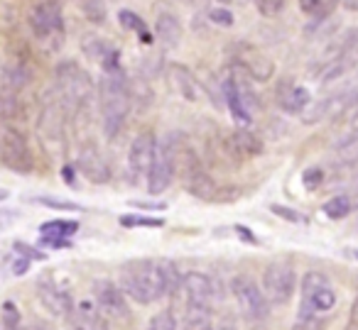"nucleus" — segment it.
<instances>
[{
  "mask_svg": "<svg viewBox=\"0 0 358 330\" xmlns=\"http://www.w3.org/2000/svg\"><path fill=\"white\" fill-rule=\"evenodd\" d=\"M35 289H37V299H40V303L45 306L52 315H57V318H66V315L74 313V301H71V294L57 279H52V276H42V279L37 281Z\"/></svg>",
  "mask_w": 358,
  "mask_h": 330,
  "instance_id": "nucleus-14",
  "label": "nucleus"
},
{
  "mask_svg": "<svg viewBox=\"0 0 358 330\" xmlns=\"http://www.w3.org/2000/svg\"><path fill=\"white\" fill-rule=\"evenodd\" d=\"M273 213H275V216H280V218H285V220H289V223H304V218L299 216L297 211H292V208L273 206Z\"/></svg>",
  "mask_w": 358,
  "mask_h": 330,
  "instance_id": "nucleus-41",
  "label": "nucleus"
},
{
  "mask_svg": "<svg viewBox=\"0 0 358 330\" xmlns=\"http://www.w3.org/2000/svg\"><path fill=\"white\" fill-rule=\"evenodd\" d=\"M8 196H10V193H8L6 188H0V201H8Z\"/></svg>",
  "mask_w": 358,
  "mask_h": 330,
  "instance_id": "nucleus-49",
  "label": "nucleus"
},
{
  "mask_svg": "<svg viewBox=\"0 0 358 330\" xmlns=\"http://www.w3.org/2000/svg\"><path fill=\"white\" fill-rule=\"evenodd\" d=\"M214 330H236V325H231V323H221V325H216Z\"/></svg>",
  "mask_w": 358,
  "mask_h": 330,
  "instance_id": "nucleus-48",
  "label": "nucleus"
},
{
  "mask_svg": "<svg viewBox=\"0 0 358 330\" xmlns=\"http://www.w3.org/2000/svg\"><path fill=\"white\" fill-rule=\"evenodd\" d=\"M336 306V291L322 271H307L302 276V303L299 315H322Z\"/></svg>",
  "mask_w": 358,
  "mask_h": 330,
  "instance_id": "nucleus-7",
  "label": "nucleus"
},
{
  "mask_svg": "<svg viewBox=\"0 0 358 330\" xmlns=\"http://www.w3.org/2000/svg\"><path fill=\"white\" fill-rule=\"evenodd\" d=\"M130 206L140 208V211H164V203H159V201H150V203H145V201H130Z\"/></svg>",
  "mask_w": 358,
  "mask_h": 330,
  "instance_id": "nucleus-43",
  "label": "nucleus"
},
{
  "mask_svg": "<svg viewBox=\"0 0 358 330\" xmlns=\"http://www.w3.org/2000/svg\"><path fill=\"white\" fill-rule=\"evenodd\" d=\"M0 162L17 174H30L35 169L27 135L13 123H0Z\"/></svg>",
  "mask_w": 358,
  "mask_h": 330,
  "instance_id": "nucleus-6",
  "label": "nucleus"
},
{
  "mask_svg": "<svg viewBox=\"0 0 358 330\" xmlns=\"http://www.w3.org/2000/svg\"><path fill=\"white\" fill-rule=\"evenodd\" d=\"M81 52L91 61L101 66V71H120V52L110 42H106L99 35H84L81 37Z\"/></svg>",
  "mask_w": 358,
  "mask_h": 330,
  "instance_id": "nucleus-18",
  "label": "nucleus"
},
{
  "mask_svg": "<svg viewBox=\"0 0 358 330\" xmlns=\"http://www.w3.org/2000/svg\"><path fill=\"white\" fill-rule=\"evenodd\" d=\"M52 93L66 110V115H81L94 100L96 84L84 66L64 59L55 69V91Z\"/></svg>",
  "mask_w": 358,
  "mask_h": 330,
  "instance_id": "nucleus-3",
  "label": "nucleus"
},
{
  "mask_svg": "<svg viewBox=\"0 0 358 330\" xmlns=\"http://www.w3.org/2000/svg\"><path fill=\"white\" fill-rule=\"evenodd\" d=\"M174 147H172V135H164V137L157 140L155 144V157H152V167H150L148 174V191L152 196L157 193H164L174 181Z\"/></svg>",
  "mask_w": 358,
  "mask_h": 330,
  "instance_id": "nucleus-9",
  "label": "nucleus"
},
{
  "mask_svg": "<svg viewBox=\"0 0 358 330\" xmlns=\"http://www.w3.org/2000/svg\"><path fill=\"white\" fill-rule=\"evenodd\" d=\"M172 147H174V169H177L179 181L185 183L187 191L192 196L201 198V201H219L221 188L216 186L214 177L204 167V162L194 152V147L182 135H172Z\"/></svg>",
  "mask_w": 358,
  "mask_h": 330,
  "instance_id": "nucleus-4",
  "label": "nucleus"
},
{
  "mask_svg": "<svg viewBox=\"0 0 358 330\" xmlns=\"http://www.w3.org/2000/svg\"><path fill=\"white\" fill-rule=\"evenodd\" d=\"M309 91L302 89V86L292 84V81H285L280 84L278 89V105L285 110V113H292V115H302L304 110L309 108Z\"/></svg>",
  "mask_w": 358,
  "mask_h": 330,
  "instance_id": "nucleus-23",
  "label": "nucleus"
},
{
  "mask_svg": "<svg viewBox=\"0 0 358 330\" xmlns=\"http://www.w3.org/2000/svg\"><path fill=\"white\" fill-rule=\"evenodd\" d=\"M120 223L125 227H162L159 218H143V216H123Z\"/></svg>",
  "mask_w": 358,
  "mask_h": 330,
  "instance_id": "nucleus-37",
  "label": "nucleus"
},
{
  "mask_svg": "<svg viewBox=\"0 0 358 330\" xmlns=\"http://www.w3.org/2000/svg\"><path fill=\"white\" fill-rule=\"evenodd\" d=\"M297 274L289 262H273L263 271V294L273 306H285L294 294Z\"/></svg>",
  "mask_w": 358,
  "mask_h": 330,
  "instance_id": "nucleus-10",
  "label": "nucleus"
},
{
  "mask_svg": "<svg viewBox=\"0 0 358 330\" xmlns=\"http://www.w3.org/2000/svg\"><path fill=\"white\" fill-rule=\"evenodd\" d=\"M101 108V125L108 140H115L123 133L128 123L130 108H133V93H130V79L125 71H101L99 86H96Z\"/></svg>",
  "mask_w": 358,
  "mask_h": 330,
  "instance_id": "nucleus-2",
  "label": "nucleus"
},
{
  "mask_svg": "<svg viewBox=\"0 0 358 330\" xmlns=\"http://www.w3.org/2000/svg\"><path fill=\"white\" fill-rule=\"evenodd\" d=\"M348 198H351V203H353V208H358V179L351 183V188H348V193H346Z\"/></svg>",
  "mask_w": 358,
  "mask_h": 330,
  "instance_id": "nucleus-44",
  "label": "nucleus"
},
{
  "mask_svg": "<svg viewBox=\"0 0 358 330\" xmlns=\"http://www.w3.org/2000/svg\"><path fill=\"white\" fill-rule=\"evenodd\" d=\"M302 181H304V186L307 188H319L324 183V172L322 169H307V172L302 174Z\"/></svg>",
  "mask_w": 358,
  "mask_h": 330,
  "instance_id": "nucleus-39",
  "label": "nucleus"
},
{
  "mask_svg": "<svg viewBox=\"0 0 358 330\" xmlns=\"http://www.w3.org/2000/svg\"><path fill=\"white\" fill-rule=\"evenodd\" d=\"M27 330H47L45 325H32V328H27Z\"/></svg>",
  "mask_w": 358,
  "mask_h": 330,
  "instance_id": "nucleus-50",
  "label": "nucleus"
},
{
  "mask_svg": "<svg viewBox=\"0 0 358 330\" xmlns=\"http://www.w3.org/2000/svg\"><path fill=\"white\" fill-rule=\"evenodd\" d=\"M169 74H172V84H174V89L179 91V96H182V98L189 100V103L199 100V81H196V76L192 74L189 66L172 64V66H169Z\"/></svg>",
  "mask_w": 358,
  "mask_h": 330,
  "instance_id": "nucleus-24",
  "label": "nucleus"
},
{
  "mask_svg": "<svg viewBox=\"0 0 358 330\" xmlns=\"http://www.w3.org/2000/svg\"><path fill=\"white\" fill-rule=\"evenodd\" d=\"M155 144H157V137L152 133H140L135 135L133 144H130L128 152V169L133 174V179H148L150 167H152V157H155Z\"/></svg>",
  "mask_w": 358,
  "mask_h": 330,
  "instance_id": "nucleus-16",
  "label": "nucleus"
},
{
  "mask_svg": "<svg viewBox=\"0 0 358 330\" xmlns=\"http://www.w3.org/2000/svg\"><path fill=\"white\" fill-rule=\"evenodd\" d=\"M74 330H108V323L99 306L91 301H81L74 308Z\"/></svg>",
  "mask_w": 358,
  "mask_h": 330,
  "instance_id": "nucleus-25",
  "label": "nucleus"
},
{
  "mask_svg": "<svg viewBox=\"0 0 358 330\" xmlns=\"http://www.w3.org/2000/svg\"><path fill=\"white\" fill-rule=\"evenodd\" d=\"M37 203H42V206H50V208H59V211H76V203L71 201H59V198H37Z\"/></svg>",
  "mask_w": 358,
  "mask_h": 330,
  "instance_id": "nucleus-40",
  "label": "nucleus"
},
{
  "mask_svg": "<svg viewBox=\"0 0 358 330\" xmlns=\"http://www.w3.org/2000/svg\"><path fill=\"white\" fill-rule=\"evenodd\" d=\"M79 8L84 13V17L94 25H103L106 17H108V8H106V0H79Z\"/></svg>",
  "mask_w": 358,
  "mask_h": 330,
  "instance_id": "nucleus-30",
  "label": "nucleus"
},
{
  "mask_svg": "<svg viewBox=\"0 0 358 330\" xmlns=\"http://www.w3.org/2000/svg\"><path fill=\"white\" fill-rule=\"evenodd\" d=\"M343 8L351 13H358V0H343Z\"/></svg>",
  "mask_w": 358,
  "mask_h": 330,
  "instance_id": "nucleus-46",
  "label": "nucleus"
},
{
  "mask_svg": "<svg viewBox=\"0 0 358 330\" xmlns=\"http://www.w3.org/2000/svg\"><path fill=\"white\" fill-rule=\"evenodd\" d=\"M341 0H299V10L309 15L312 20H327L338 8Z\"/></svg>",
  "mask_w": 358,
  "mask_h": 330,
  "instance_id": "nucleus-26",
  "label": "nucleus"
},
{
  "mask_svg": "<svg viewBox=\"0 0 358 330\" xmlns=\"http://www.w3.org/2000/svg\"><path fill=\"white\" fill-rule=\"evenodd\" d=\"M182 37H185V27H182L177 15H172V13L157 15V20H155V40L162 45V50H174V47H179Z\"/></svg>",
  "mask_w": 358,
  "mask_h": 330,
  "instance_id": "nucleus-22",
  "label": "nucleus"
},
{
  "mask_svg": "<svg viewBox=\"0 0 358 330\" xmlns=\"http://www.w3.org/2000/svg\"><path fill=\"white\" fill-rule=\"evenodd\" d=\"M179 294L185 296L187 308L211 310V306L219 299V284L204 271H187V274H182Z\"/></svg>",
  "mask_w": 358,
  "mask_h": 330,
  "instance_id": "nucleus-12",
  "label": "nucleus"
},
{
  "mask_svg": "<svg viewBox=\"0 0 358 330\" xmlns=\"http://www.w3.org/2000/svg\"><path fill=\"white\" fill-rule=\"evenodd\" d=\"M118 22L125 27V30L138 32L140 37H143L145 32H148V27H145L143 17H140L138 13H133V10H120V13H118Z\"/></svg>",
  "mask_w": 358,
  "mask_h": 330,
  "instance_id": "nucleus-33",
  "label": "nucleus"
},
{
  "mask_svg": "<svg viewBox=\"0 0 358 330\" xmlns=\"http://www.w3.org/2000/svg\"><path fill=\"white\" fill-rule=\"evenodd\" d=\"M356 93H334V96H324L322 100L317 103H309V108L302 113V120L307 125H314V123H322V120H329V118H341L343 110L348 108V103L353 100Z\"/></svg>",
  "mask_w": 358,
  "mask_h": 330,
  "instance_id": "nucleus-19",
  "label": "nucleus"
},
{
  "mask_svg": "<svg viewBox=\"0 0 358 330\" xmlns=\"http://www.w3.org/2000/svg\"><path fill=\"white\" fill-rule=\"evenodd\" d=\"M231 294H234L238 310L243 313V318L248 323H260V320L268 318L270 313V301L265 299L263 289L255 284L253 276L248 274H238L231 281Z\"/></svg>",
  "mask_w": 358,
  "mask_h": 330,
  "instance_id": "nucleus-8",
  "label": "nucleus"
},
{
  "mask_svg": "<svg viewBox=\"0 0 358 330\" xmlns=\"http://www.w3.org/2000/svg\"><path fill=\"white\" fill-rule=\"evenodd\" d=\"M346 330H358V296L353 299V306H351V310H348Z\"/></svg>",
  "mask_w": 358,
  "mask_h": 330,
  "instance_id": "nucleus-42",
  "label": "nucleus"
},
{
  "mask_svg": "<svg viewBox=\"0 0 358 330\" xmlns=\"http://www.w3.org/2000/svg\"><path fill=\"white\" fill-rule=\"evenodd\" d=\"M265 149L263 140L253 133V130H245V128H236L231 133H226L224 137V152L229 154L231 159L238 157V159H253L260 157Z\"/></svg>",
  "mask_w": 358,
  "mask_h": 330,
  "instance_id": "nucleus-17",
  "label": "nucleus"
},
{
  "mask_svg": "<svg viewBox=\"0 0 358 330\" xmlns=\"http://www.w3.org/2000/svg\"><path fill=\"white\" fill-rule=\"evenodd\" d=\"M27 264H30L27 260H20V262H15V264H13V269H15V274H25Z\"/></svg>",
  "mask_w": 358,
  "mask_h": 330,
  "instance_id": "nucleus-45",
  "label": "nucleus"
},
{
  "mask_svg": "<svg viewBox=\"0 0 358 330\" xmlns=\"http://www.w3.org/2000/svg\"><path fill=\"white\" fill-rule=\"evenodd\" d=\"M289 330H324L322 315H299Z\"/></svg>",
  "mask_w": 358,
  "mask_h": 330,
  "instance_id": "nucleus-38",
  "label": "nucleus"
},
{
  "mask_svg": "<svg viewBox=\"0 0 358 330\" xmlns=\"http://www.w3.org/2000/svg\"><path fill=\"white\" fill-rule=\"evenodd\" d=\"M214 3H221V6H229L231 0H214Z\"/></svg>",
  "mask_w": 358,
  "mask_h": 330,
  "instance_id": "nucleus-51",
  "label": "nucleus"
},
{
  "mask_svg": "<svg viewBox=\"0 0 358 330\" xmlns=\"http://www.w3.org/2000/svg\"><path fill=\"white\" fill-rule=\"evenodd\" d=\"M182 274L177 264L164 257H145L123 264L120 269V289L135 303L150 306L155 301H162L164 296H172L179 291Z\"/></svg>",
  "mask_w": 358,
  "mask_h": 330,
  "instance_id": "nucleus-1",
  "label": "nucleus"
},
{
  "mask_svg": "<svg viewBox=\"0 0 358 330\" xmlns=\"http://www.w3.org/2000/svg\"><path fill=\"white\" fill-rule=\"evenodd\" d=\"M94 299L99 310L108 320H128L130 308H128V296L123 294L115 281L110 279H99L94 281Z\"/></svg>",
  "mask_w": 358,
  "mask_h": 330,
  "instance_id": "nucleus-13",
  "label": "nucleus"
},
{
  "mask_svg": "<svg viewBox=\"0 0 358 330\" xmlns=\"http://www.w3.org/2000/svg\"><path fill=\"white\" fill-rule=\"evenodd\" d=\"M76 167L91 183H108L110 167L94 142H81L76 149Z\"/></svg>",
  "mask_w": 358,
  "mask_h": 330,
  "instance_id": "nucleus-15",
  "label": "nucleus"
},
{
  "mask_svg": "<svg viewBox=\"0 0 358 330\" xmlns=\"http://www.w3.org/2000/svg\"><path fill=\"white\" fill-rule=\"evenodd\" d=\"M182 330H214V320H211V310L204 308H187L185 323Z\"/></svg>",
  "mask_w": 358,
  "mask_h": 330,
  "instance_id": "nucleus-29",
  "label": "nucleus"
},
{
  "mask_svg": "<svg viewBox=\"0 0 358 330\" xmlns=\"http://www.w3.org/2000/svg\"><path fill=\"white\" fill-rule=\"evenodd\" d=\"M71 174H74V169H71V167H64V179H66V183H74V177H71Z\"/></svg>",
  "mask_w": 358,
  "mask_h": 330,
  "instance_id": "nucleus-47",
  "label": "nucleus"
},
{
  "mask_svg": "<svg viewBox=\"0 0 358 330\" xmlns=\"http://www.w3.org/2000/svg\"><path fill=\"white\" fill-rule=\"evenodd\" d=\"M40 232H42V237H59V240H64V237H71L79 232V223L76 220H47V223H42Z\"/></svg>",
  "mask_w": 358,
  "mask_h": 330,
  "instance_id": "nucleus-28",
  "label": "nucleus"
},
{
  "mask_svg": "<svg viewBox=\"0 0 358 330\" xmlns=\"http://www.w3.org/2000/svg\"><path fill=\"white\" fill-rule=\"evenodd\" d=\"M351 125H353V130H358V118H356V120H353V123H351Z\"/></svg>",
  "mask_w": 358,
  "mask_h": 330,
  "instance_id": "nucleus-52",
  "label": "nucleus"
},
{
  "mask_svg": "<svg viewBox=\"0 0 358 330\" xmlns=\"http://www.w3.org/2000/svg\"><path fill=\"white\" fill-rule=\"evenodd\" d=\"M0 323L6 330H22V318H20V310L13 301H6L3 308H0Z\"/></svg>",
  "mask_w": 358,
  "mask_h": 330,
  "instance_id": "nucleus-32",
  "label": "nucleus"
},
{
  "mask_svg": "<svg viewBox=\"0 0 358 330\" xmlns=\"http://www.w3.org/2000/svg\"><path fill=\"white\" fill-rule=\"evenodd\" d=\"M0 84L6 93L17 96L20 91H25L32 84V66L22 57H10V59L3 64V76H0Z\"/></svg>",
  "mask_w": 358,
  "mask_h": 330,
  "instance_id": "nucleus-20",
  "label": "nucleus"
},
{
  "mask_svg": "<svg viewBox=\"0 0 358 330\" xmlns=\"http://www.w3.org/2000/svg\"><path fill=\"white\" fill-rule=\"evenodd\" d=\"M351 211H353V203L346 193L329 198V201L324 203V213H327V218H331V220H341V218H346Z\"/></svg>",
  "mask_w": 358,
  "mask_h": 330,
  "instance_id": "nucleus-31",
  "label": "nucleus"
},
{
  "mask_svg": "<svg viewBox=\"0 0 358 330\" xmlns=\"http://www.w3.org/2000/svg\"><path fill=\"white\" fill-rule=\"evenodd\" d=\"M221 98H224V103L229 105L231 115H234L241 125L250 123V110H248V105H245L243 96H241L236 71H234V74H226L224 79H221Z\"/></svg>",
  "mask_w": 358,
  "mask_h": 330,
  "instance_id": "nucleus-21",
  "label": "nucleus"
},
{
  "mask_svg": "<svg viewBox=\"0 0 358 330\" xmlns=\"http://www.w3.org/2000/svg\"><path fill=\"white\" fill-rule=\"evenodd\" d=\"M185 3H194V0H185Z\"/></svg>",
  "mask_w": 358,
  "mask_h": 330,
  "instance_id": "nucleus-53",
  "label": "nucleus"
},
{
  "mask_svg": "<svg viewBox=\"0 0 358 330\" xmlns=\"http://www.w3.org/2000/svg\"><path fill=\"white\" fill-rule=\"evenodd\" d=\"M253 3L263 17H278L287 6V0H253Z\"/></svg>",
  "mask_w": 358,
  "mask_h": 330,
  "instance_id": "nucleus-35",
  "label": "nucleus"
},
{
  "mask_svg": "<svg viewBox=\"0 0 358 330\" xmlns=\"http://www.w3.org/2000/svg\"><path fill=\"white\" fill-rule=\"evenodd\" d=\"M145 330H177V318H174V313H169V310H159V313H155L152 318H150Z\"/></svg>",
  "mask_w": 358,
  "mask_h": 330,
  "instance_id": "nucleus-34",
  "label": "nucleus"
},
{
  "mask_svg": "<svg viewBox=\"0 0 358 330\" xmlns=\"http://www.w3.org/2000/svg\"><path fill=\"white\" fill-rule=\"evenodd\" d=\"M27 20H30L32 35L40 42H62V37H64V17H62V10L55 0H40L37 6H32Z\"/></svg>",
  "mask_w": 358,
  "mask_h": 330,
  "instance_id": "nucleus-11",
  "label": "nucleus"
},
{
  "mask_svg": "<svg viewBox=\"0 0 358 330\" xmlns=\"http://www.w3.org/2000/svg\"><path fill=\"white\" fill-rule=\"evenodd\" d=\"M229 59L236 71L245 74L255 84H268L275 76V61L260 47L245 40H236L229 45Z\"/></svg>",
  "mask_w": 358,
  "mask_h": 330,
  "instance_id": "nucleus-5",
  "label": "nucleus"
},
{
  "mask_svg": "<svg viewBox=\"0 0 358 330\" xmlns=\"http://www.w3.org/2000/svg\"><path fill=\"white\" fill-rule=\"evenodd\" d=\"M209 22H211V25H219V27H234L236 17H234V13H231L229 8L214 6L209 10Z\"/></svg>",
  "mask_w": 358,
  "mask_h": 330,
  "instance_id": "nucleus-36",
  "label": "nucleus"
},
{
  "mask_svg": "<svg viewBox=\"0 0 358 330\" xmlns=\"http://www.w3.org/2000/svg\"><path fill=\"white\" fill-rule=\"evenodd\" d=\"M351 57H343V59H336V61H329V64L322 66V71H319V84H331V81H338L341 76L348 74V69H351Z\"/></svg>",
  "mask_w": 358,
  "mask_h": 330,
  "instance_id": "nucleus-27",
  "label": "nucleus"
}]
</instances>
